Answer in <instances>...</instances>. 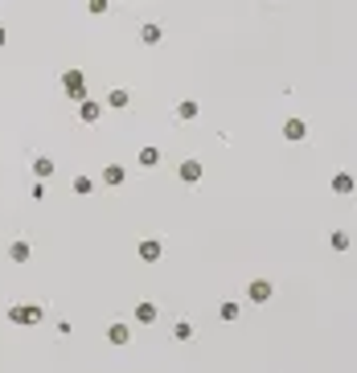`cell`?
Listing matches in <instances>:
<instances>
[{
	"mask_svg": "<svg viewBox=\"0 0 357 373\" xmlns=\"http://www.w3.org/2000/svg\"><path fill=\"white\" fill-rule=\"evenodd\" d=\"M111 340H115V345H124V340H128V328L115 324V328H111Z\"/></svg>",
	"mask_w": 357,
	"mask_h": 373,
	"instance_id": "2",
	"label": "cell"
},
{
	"mask_svg": "<svg viewBox=\"0 0 357 373\" xmlns=\"http://www.w3.org/2000/svg\"><path fill=\"white\" fill-rule=\"evenodd\" d=\"M66 86L74 90V95H82V78H78V74H66Z\"/></svg>",
	"mask_w": 357,
	"mask_h": 373,
	"instance_id": "3",
	"label": "cell"
},
{
	"mask_svg": "<svg viewBox=\"0 0 357 373\" xmlns=\"http://www.w3.org/2000/svg\"><path fill=\"white\" fill-rule=\"evenodd\" d=\"M13 320H21V324H33V320H37V307H17V312H13Z\"/></svg>",
	"mask_w": 357,
	"mask_h": 373,
	"instance_id": "1",
	"label": "cell"
}]
</instances>
